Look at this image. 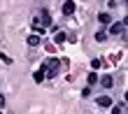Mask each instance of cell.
<instances>
[{"label":"cell","instance_id":"cell-1","mask_svg":"<svg viewBox=\"0 0 128 114\" xmlns=\"http://www.w3.org/2000/svg\"><path fill=\"white\" fill-rule=\"evenodd\" d=\"M42 70H44V77H56V74L61 72V60L58 58H49L47 63L42 65Z\"/></svg>","mask_w":128,"mask_h":114},{"label":"cell","instance_id":"cell-2","mask_svg":"<svg viewBox=\"0 0 128 114\" xmlns=\"http://www.w3.org/2000/svg\"><path fill=\"white\" fill-rule=\"evenodd\" d=\"M35 24H37V26H40L42 30H47V26H51V16H49V12H47V10H44V12L40 14V19H35Z\"/></svg>","mask_w":128,"mask_h":114},{"label":"cell","instance_id":"cell-3","mask_svg":"<svg viewBox=\"0 0 128 114\" xmlns=\"http://www.w3.org/2000/svg\"><path fill=\"white\" fill-rule=\"evenodd\" d=\"M124 30H126V24L124 21H116V24L110 26V35H124Z\"/></svg>","mask_w":128,"mask_h":114},{"label":"cell","instance_id":"cell-4","mask_svg":"<svg viewBox=\"0 0 128 114\" xmlns=\"http://www.w3.org/2000/svg\"><path fill=\"white\" fill-rule=\"evenodd\" d=\"M74 10H77V5H74L72 0L63 2V14H65V16H72V14H74Z\"/></svg>","mask_w":128,"mask_h":114},{"label":"cell","instance_id":"cell-5","mask_svg":"<svg viewBox=\"0 0 128 114\" xmlns=\"http://www.w3.org/2000/svg\"><path fill=\"white\" fill-rule=\"evenodd\" d=\"M98 107H112V98L110 96H100L98 98Z\"/></svg>","mask_w":128,"mask_h":114},{"label":"cell","instance_id":"cell-6","mask_svg":"<svg viewBox=\"0 0 128 114\" xmlns=\"http://www.w3.org/2000/svg\"><path fill=\"white\" fill-rule=\"evenodd\" d=\"M98 21H100L102 26H110V24H112V14H107V12H102V14H98Z\"/></svg>","mask_w":128,"mask_h":114},{"label":"cell","instance_id":"cell-7","mask_svg":"<svg viewBox=\"0 0 128 114\" xmlns=\"http://www.w3.org/2000/svg\"><path fill=\"white\" fill-rule=\"evenodd\" d=\"M100 86H102V88H112V86H114V79H112L110 74H105V77L100 79Z\"/></svg>","mask_w":128,"mask_h":114},{"label":"cell","instance_id":"cell-8","mask_svg":"<svg viewBox=\"0 0 128 114\" xmlns=\"http://www.w3.org/2000/svg\"><path fill=\"white\" fill-rule=\"evenodd\" d=\"M26 42H28V44H30V47H37V44H40V42H42V37L33 33V35H28V40H26Z\"/></svg>","mask_w":128,"mask_h":114},{"label":"cell","instance_id":"cell-9","mask_svg":"<svg viewBox=\"0 0 128 114\" xmlns=\"http://www.w3.org/2000/svg\"><path fill=\"white\" fill-rule=\"evenodd\" d=\"M65 40H68V35L63 33V30H56V35H54V42H56V44H63Z\"/></svg>","mask_w":128,"mask_h":114},{"label":"cell","instance_id":"cell-10","mask_svg":"<svg viewBox=\"0 0 128 114\" xmlns=\"http://www.w3.org/2000/svg\"><path fill=\"white\" fill-rule=\"evenodd\" d=\"M33 79L37 82V84H42V82H44V70H42V68H40L37 72H33Z\"/></svg>","mask_w":128,"mask_h":114},{"label":"cell","instance_id":"cell-11","mask_svg":"<svg viewBox=\"0 0 128 114\" xmlns=\"http://www.w3.org/2000/svg\"><path fill=\"white\" fill-rule=\"evenodd\" d=\"M124 107H126V105H124V102H119L116 107H112V114H124Z\"/></svg>","mask_w":128,"mask_h":114},{"label":"cell","instance_id":"cell-12","mask_svg":"<svg viewBox=\"0 0 128 114\" xmlns=\"http://www.w3.org/2000/svg\"><path fill=\"white\" fill-rule=\"evenodd\" d=\"M96 40H98V42L107 40V33H105V30H98V33H96Z\"/></svg>","mask_w":128,"mask_h":114},{"label":"cell","instance_id":"cell-13","mask_svg":"<svg viewBox=\"0 0 128 114\" xmlns=\"http://www.w3.org/2000/svg\"><path fill=\"white\" fill-rule=\"evenodd\" d=\"M91 68H93V70H98V68H102V60H100V58H93V60H91Z\"/></svg>","mask_w":128,"mask_h":114},{"label":"cell","instance_id":"cell-14","mask_svg":"<svg viewBox=\"0 0 128 114\" xmlns=\"http://www.w3.org/2000/svg\"><path fill=\"white\" fill-rule=\"evenodd\" d=\"M96 82H98V74L91 72V74H88V84H96Z\"/></svg>","mask_w":128,"mask_h":114},{"label":"cell","instance_id":"cell-15","mask_svg":"<svg viewBox=\"0 0 128 114\" xmlns=\"http://www.w3.org/2000/svg\"><path fill=\"white\" fill-rule=\"evenodd\" d=\"M0 107H5V96H0Z\"/></svg>","mask_w":128,"mask_h":114},{"label":"cell","instance_id":"cell-16","mask_svg":"<svg viewBox=\"0 0 128 114\" xmlns=\"http://www.w3.org/2000/svg\"><path fill=\"white\" fill-rule=\"evenodd\" d=\"M0 114H2V112H0Z\"/></svg>","mask_w":128,"mask_h":114}]
</instances>
